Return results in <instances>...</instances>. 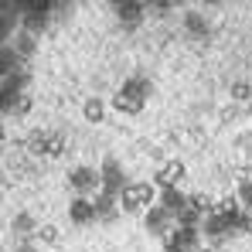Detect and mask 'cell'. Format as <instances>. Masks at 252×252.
<instances>
[{"instance_id": "cell-26", "label": "cell", "mask_w": 252, "mask_h": 252, "mask_svg": "<svg viewBox=\"0 0 252 252\" xmlns=\"http://www.w3.org/2000/svg\"><path fill=\"white\" fill-rule=\"evenodd\" d=\"M249 92H252V89L246 82H235V85H232V95H235V99H249Z\"/></svg>"}, {"instance_id": "cell-2", "label": "cell", "mask_w": 252, "mask_h": 252, "mask_svg": "<svg viewBox=\"0 0 252 252\" xmlns=\"http://www.w3.org/2000/svg\"><path fill=\"white\" fill-rule=\"evenodd\" d=\"M201 232L211 239V246H221V242H228L239 228H235L228 218H221L218 211H211V215H205V221H201Z\"/></svg>"}, {"instance_id": "cell-6", "label": "cell", "mask_w": 252, "mask_h": 252, "mask_svg": "<svg viewBox=\"0 0 252 252\" xmlns=\"http://www.w3.org/2000/svg\"><path fill=\"white\" fill-rule=\"evenodd\" d=\"M188 177V167L181 164V160H167V164H160V170L154 174V184L157 188H174V184H181Z\"/></svg>"}, {"instance_id": "cell-10", "label": "cell", "mask_w": 252, "mask_h": 252, "mask_svg": "<svg viewBox=\"0 0 252 252\" xmlns=\"http://www.w3.org/2000/svg\"><path fill=\"white\" fill-rule=\"evenodd\" d=\"M143 7H147L143 0H129V3H123V7H116L120 24L129 28V31H133V28H140V24H143Z\"/></svg>"}, {"instance_id": "cell-5", "label": "cell", "mask_w": 252, "mask_h": 252, "mask_svg": "<svg viewBox=\"0 0 252 252\" xmlns=\"http://www.w3.org/2000/svg\"><path fill=\"white\" fill-rule=\"evenodd\" d=\"M120 92L147 106V102H150V95H154V82H150L147 75H129V79L123 82V89H120Z\"/></svg>"}, {"instance_id": "cell-28", "label": "cell", "mask_w": 252, "mask_h": 252, "mask_svg": "<svg viewBox=\"0 0 252 252\" xmlns=\"http://www.w3.org/2000/svg\"><path fill=\"white\" fill-rule=\"evenodd\" d=\"M17 252H38V249H34V246H28V242H24V246H21V249H17Z\"/></svg>"}, {"instance_id": "cell-8", "label": "cell", "mask_w": 252, "mask_h": 252, "mask_svg": "<svg viewBox=\"0 0 252 252\" xmlns=\"http://www.w3.org/2000/svg\"><path fill=\"white\" fill-rule=\"evenodd\" d=\"M116 211H123L120 194H113V191H95V215H99L102 221H113Z\"/></svg>"}, {"instance_id": "cell-7", "label": "cell", "mask_w": 252, "mask_h": 252, "mask_svg": "<svg viewBox=\"0 0 252 252\" xmlns=\"http://www.w3.org/2000/svg\"><path fill=\"white\" fill-rule=\"evenodd\" d=\"M164 242H177V246H184V249H198L201 246V228L198 225H177L170 235H164Z\"/></svg>"}, {"instance_id": "cell-4", "label": "cell", "mask_w": 252, "mask_h": 252, "mask_svg": "<svg viewBox=\"0 0 252 252\" xmlns=\"http://www.w3.org/2000/svg\"><path fill=\"white\" fill-rule=\"evenodd\" d=\"M99 174H102V191L120 194V191L126 188V170H123V164H120L116 157H106L102 167H99Z\"/></svg>"}, {"instance_id": "cell-14", "label": "cell", "mask_w": 252, "mask_h": 252, "mask_svg": "<svg viewBox=\"0 0 252 252\" xmlns=\"http://www.w3.org/2000/svg\"><path fill=\"white\" fill-rule=\"evenodd\" d=\"M113 109H116V113H126V116H140V113H143V102H136V99L123 95V92H116V95H113Z\"/></svg>"}, {"instance_id": "cell-3", "label": "cell", "mask_w": 252, "mask_h": 252, "mask_svg": "<svg viewBox=\"0 0 252 252\" xmlns=\"http://www.w3.org/2000/svg\"><path fill=\"white\" fill-rule=\"evenodd\" d=\"M143 225H147L150 235H170V232L177 228V215L160 205V208H150L147 215H143Z\"/></svg>"}, {"instance_id": "cell-24", "label": "cell", "mask_w": 252, "mask_h": 252, "mask_svg": "<svg viewBox=\"0 0 252 252\" xmlns=\"http://www.w3.org/2000/svg\"><path fill=\"white\" fill-rule=\"evenodd\" d=\"M34 228H38V225H34L31 215H17V218H14V232H24V235H28V232H34Z\"/></svg>"}, {"instance_id": "cell-17", "label": "cell", "mask_w": 252, "mask_h": 252, "mask_svg": "<svg viewBox=\"0 0 252 252\" xmlns=\"http://www.w3.org/2000/svg\"><path fill=\"white\" fill-rule=\"evenodd\" d=\"M174 215H177V225H198L201 228V221H205V215L194 208V205H184V208L174 211Z\"/></svg>"}, {"instance_id": "cell-30", "label": "cell", "mask_w": 252, "mask_h": 252, "mask_svg": "<svg viewBox=\"0 0 252 252\" xmlns=\"http://www.w3.org/2000/svg\"><path fill=\"white\" fill-rule=\"evenodd\" d=\"M109 3H113V7H123V3H129V0H109Z\"/></svg>"}, {"instance_id": "cell-11", "label": "cell", "mask_w": 252, "mask_h": 252, "mask_svg": "<svg viewBox=\"0 0 252 252\" xmlns=\"http://www.w3.org/2000/svg\"><path fill=\"white\" fill-rule=\"evenodd\" d=\"M215 211L221 215V218H228L235 228H239V218H242V211H246V205H242V198L239 194H228V198H221V201H215Z\"/></svg>"}, {"instance_id": "cell-22", "label": "cell", "mask_w": 252, "mask_h": 252, "mask_svg": "<svg viewBox=\"0 0 252 252\" xmlns=\"http://www.w3.org/2000/svg\"><path fill=\"white\" fill-rule=\"evenodd\" d=\"M44 140H48V129H34V133L28 136V147H31V154H38V157H41Z\"/></svg>"}, {"instance_id": "cell-27", "label": "cell", "mask_w": 252, "mask_h": 252, "mask_svg": "<svg viewBox=\"0 0 252 252\" xmlns=\"http://www.w3.org/2000/svg\"><path fill=\"white\" fill-rule=\"evenodd\" d=\"M164 252H191V249H184V246H177V242H164Z\"/></svg>"}, {"instance_id": "cell-19", "label": "cell", "mask_w": 252, "mask_h": 252, "mask_svg": "<svg viewBox=\"0 0 252 252\" xmlns=\"http://www.w3.org/2000/svg\"><path fill=\"white\" fill-rule=\"evenodd\" d=\"M14 51H17L21 58H31V55H34V34H31V31H24V34L14 41Z\"/></svg>"}, {"instance_id": "cell-32", "label": "cell", "mask_w": 252, "mask_h": 252, "mask_svg": "<svg viewBox=\"0 0 252 252\" xmlns=\"http://www.w3.org/2000/svg\"><path fill=\"white\" fill-rule=\"evenodd\" d=\"M170 3H184V0H170Z\"/></svg>"}, {"instance_id": "cell-13", "label": "cell", "mask_w": 252, "mask_h": 252, "mask_svg": "<svg viewBox=\"0 0 252 252\" xmlns=\"http://www.w3.org/2000/svg\"><path fill=\"white\" fill-rule=\"evenodd\" d=\"M160 205L170 208V211H181L184 205H188V198H184V194H181V188L174 184V188H160Z\"/></svg>"}, {"instance_id": "cell-12", "label": "cell", "mask_w": 252, "mask_h": 252, "mask_svg": "<svg viewBox=\"0 0 252 252\" xmlns=\"http://www.w3.org/2000/svg\"><path fill=\"white\" fill-rule=\"evenodd\" d=\"M65 150H68V140H65V133H48V140H44V147H41V157H51V160H58V157H65Z\"/></svg>"}, {"instance_id": "cell-1", "label": "cell", "mask_w": 252, "mask_h": 252, "mask_svg": "<svg viewBox=\"0 0 252 252\" xmlns=\"http://www.w3.org/2000/svg\"><path fill=\"white\" fill-rule=\"evenodd\" d=\"M68 188L75 194H95V191H102V174L95 167H75L68 174Z\"/></svg>"}, {"instance_id": "cell-25", "label": "cell", "mask_w": 252, "mask_h": 252, "mask_svg": "<svg viewBox=\"0 0 252 252\" xmlns=\"http://www.w3.org/2000/svg\"><path fill=\"white\" fill-rule=\"evenodd\" d=\"M239 198H242L246 208H252V181H242V184H239Z\"/></svg>"}, {"instance_id": "cell-21", "label": "cell", "mask_w": 252, "mask_h": 252, "mask_svg": "<svg viewBox=\"0 0 252 252\" xmlns=\"http://www.w3.org/2000/svg\"><path fill=\"white\" fill-rule=\"evenodd\" d=\"M188 205H194L201 215H211V211H215V201H211L208 194H191V198H188Z\"/></svg>"}, {"instance_id": "cell-18", "label": "cell", "mask_w": 252, "mask_h": 252, "mask_svg": "<svg viewBox=\"0 0 252 252\" xmlns=\"http://www.w3.org/2000/svg\"><path fill=\"white\" fill-rule=\"evenodd\" d=\"M184 28H188V34H194V38H208V24H205L198 14H188V17H184Z\"/></svg>"}, {"instance_id": "cell-23", "label": "cell", "mask_w": 252, "mask_h": 252, "mask_svg": "<svg viewBox=\"0 0 252 252\" xmlns=\"http://www.w3.org/2000/svg\"><path fill=\"white\" fill-rule=\"evenodd\" d=\"M38 239H41L44 246H55L58 242V228L55 225H38Z\"/></svg>"}, {"instance_id": "cell-9", "label": "cell", "mask_w": 252, "mask_h": 252, "mask_svg": "<svg viewBox=\"0 0 252 252\" xmlns=\"http://www.w3.org/2000/svg\"><path fill=\"white\" fill-rule=\"evenodd\" d=\"M68 218L75 221V225H89V221H95L99 215H95V201H89L85 194H79L72 205H68Z\"/></svg>"}, {"instance_id": "cell-31", "label": "cell", "mask_w": 252, "mask_h": 252, "mask_svg": "<svg viewBox=\"0 0 252 252\" xmlns=\"http://www.w3.org/2000/svg\"><path fill=\"white\" fill-rule=\"evenodd\" d=\"M201 3H221V0H201Z\"/></svg>"}, {"instance_id": "cell-20", "label": "cell", "mask_w": 252, "mask_h": 252, "mask_svg": "<svg viewBox=\"0 0 252 252\" xmlns=\"http://www.w3.org/2000/svg\"><path fill=\"white\" fill-rule=\"evenodd\" d=\"M48 10H51V21H62L72 14V0H48Z\"/></svg>"}, {"instance_id": "cell-16", "label": "cell", "mask_w": 252, "mask_h": 252, "mask_svg": "<svg viewBox=\"0 0 252 252\" xmlns=\"http://www.w3.org/2000/svg\"><path fill=\"white\" fill-rule=\"evenodd\" d=\"M120 205H123V211H140V208H143V201H140V191H136V184H126L123 191H120Z\"/></svg>"}, {"instance_id": "cell-15", "label": "cell", "mask_w": 252, "mask_h": 252, "mask_svg": "<svg viewBox=\"0 0 252 252\" xmlns=\"http://www.w3.org/2000/svg\"><path fill=\"white\" fill-rule=\"evenodd\" d=\"M82 116L89 123H102V120H106V102H102V99H85Z\"/></svg>"}, {"instance_id": "cell-29", "label": "cell", "mask_w": 252, "mask_h": 252, "mask_svg": "<svg viewBox=\"0 0 252 252\" xmlns=\"http://www.w3.org/2000/svg\"><path fill=\"white\" fill-rule=\"evenodd\" d=\"M194 252H215V249H211V246H198Z\"/></svg>"}]
</instances>
